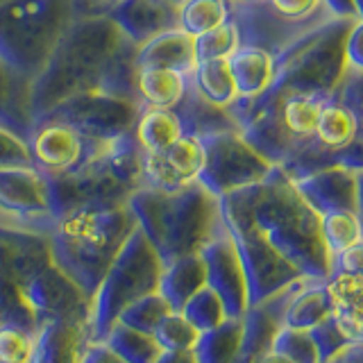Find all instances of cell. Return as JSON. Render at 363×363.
Instances as JSON below:
<instances>
[{
    "label": "cell",
    "instance_id": "38",
    "mask_svg": "<svg viewBox=\"0 0 363 363\" xmlns=\"http://www.w3.org/2000/svg\"><path fill=\"white\" fill-rule=\"evenodd\" d=\"M182 313H184L189 320L200 329V332H207V329L218 327L227 318L220 295L216 293L211 286H202L196 295H191L189 302L182 306Z\"/></svg>",
    "mask_w": 363,
    "mask_h": 363
},
{
    "label": "cell",
    "instance_id": "33",
    "mask_svg": "<svg viewBox=\"0 0 363 363\" xmlns=\"http://www.w3.org/2000/svg\"><path fill=\"white\" fill-rule=\"evenodd\" d=\"M320 230L325 243L334 257L350 247L361 245V218L357 211H327L320 213Z\"/></svg>",
    "mask_w": 363,
    "mask_h": 363
},
{
    "label": "cell",
    "instance_id": "46",
    "mask_svg": "<svg viewBox=\"0 0 363 363\" xmlns=\"http://www.w3.org/2000/svg\"><path fill=\"white\" fill-rule=\"evenodd\" d=\"M325 7L338 18H361V0H323Z\"/></svg>",
    "mask_w": 363,
    "mask_h": 363
},
{
    "label": "cell",
    "instance_id": "42",
    "mask_svg": "<svg viewBox=\"0 0 363 363\" xmlns=\"http://www.w3.org/2000/svg\"><path fill=\"white\" fill-rule=\"evenodd\" d=\"M30 164H32V157H30L28 141H23L21 136L0 128V168L30 166Z\"/></svg>",
    "mask_w": 363,
    "mask_h": 363
},
{
    "label": "cell",
    "instance_id": "16",
    "mask_svg": "<svg viewBox=\"0 0 363 363\" xmlns=\"http://www.w3.org/2000/svg\"><path fill=\"white\" fill-rule=\"evenodd\" d=\"M293 184L318 213L338 209L361 211V170L329 166L293 179Z\"/></svg>",
    "mask_w": 363,
    "mask_h": 363
},
{
    "label": "cell",
    "instance_id": "24",
    "mask_svg": "<svg viewBox=\"0 0 363 363\" xmlns=\"http://www.w3.org/2000/svg\"><path fill=\"white\" fill-rule=\"evenodd\" d=\"M202 286H207V264L200 252L170 261L159 279V293L173 306V311H182L191 295H196Z\"/></svg>",
    "mask_w": 363,
    "mask_h": 363
},
{
    "label": "cell",
    "instance_id": "48",
    "mask_svg": "<svg viewBox=\"0 0 363 363\" xmlns=\"http://www.w3.org/2000/svg\"><path fill=\"white\" fill-rule=\"evenodd\" d=\"M157 363H198L196 350H164Z\"/></svg>",
    "mask_w": 363,
    "mask_h": 363
},
{
    "label": "cell",
    "instance_id": "19",
    "mask_svg": "<svg viewBox=\"0 0 363 363\" xmlns=\"http://www.w3.org/2000/svg\"><path fill=\"white\" fill-rule=\"evenodd\" d=\"M91 315H64L48 320L32 345L30 363H82L84 329Z\"/></svg>",
    "mask_w": 363,
    "mask_h": 363
},
{
    "label": "cell",
    "instance_id": "44",
    "mask_svg": "<svg viewBox=\"0 0 363 363\" xmlns=\"http://www.w3.org/2000/svg\"><path fill=\"white\" fill-rule=\"evenodd\" d=\"M361 272L363 270V250L361 245L350 247L334 257V272Z\"/></svg>",
    "mask_w": 363,
    "mask_h": 363
},
{
    "label": "cell",
    "instance_id": "26",
    "mask_svg": "<svg viewBox=\"0 0 363 363\" xmlns=\"http://www.w3.org/2000/svg\"><path fill=\"white\" fill-rule=\"evenodd\" d=\"M191 86L202 98L216 107L227 109L236 102V86L227 60H202L191 73Z\"/></svg>",
    "mask_w": 363,
    "mask_h": 363
},
{
    "label": "cell",
    "instance_id": "5",
    "mask_svg": "<svg viewBox=\"0 0 363 363\" xmlns=\"http://www.w3.org/2000/svg\"><path fill=\"white\" fill-rule=\"evenodd\" d=\"M45 179L52 218L77 209L118 207L143 186V152L130 134L105 143L68 173L45 175Z\"/></svg>",
    "mask_w": 363,
    "mask_h": 363
},
{
    "label": "cell",
    "instance_id": "15",
    "mask_svg": "<svg viewBox=\"0 0 363 363\" xmlns=\"http://www.w3.org/2000/svg\"><path fill=\"white\" fill-rule=\"evenodd\" d=\"M43 323L64 315H91V298L55 264L43 266L23 284Z\"/></svg>",
    "mask_w": 363,
    "mask_h": 363
},
{
    "label": "cell",
    "instance_id": "3",
    "mask_svg": "<svg viewBox=\"0 0 363 363\" xmlns=\"http://www.w3.org/2000/svg\"><path fill=\"white\" fill-rule=\"evenodd\" d=\"M128 204L164 266L200 252L225 227L220 200L202 182H191L175 191L141 186L132 193Z\"/></svg>",
    "mask_w": 363,
    "mask_h": 363
},
{
    "label": "cell",
    "instance_id": "32",
    "mask_svg": "<svg viewBox=\"0 0 363 363\" xmlns=\"http://www.w3.org/2000/svg\"><path fill=\"white\" fill-rule=\"evenodd\" d=\"M230 18V0H182L179 28L193 39Z\"/></svg>",
    "mask_w": 363,
    "mask_h": 363
},
{
    "label": "cell",
    "instance_id": "50",
    "mask_svg": "<svg viewBox=\"0 0 363 363\" xmlns=\"http://www.w3.org/2000/svg\"><path fill=\"white\" fill-rule=\"evenodd\" d=\"M230 3H241V5H264L266 0H230Z\"/></svg>",
    "mask_w": 363,
    "mask_h": 363
},
{
    "label": "cell",
    "instance_id": "18",
    "mask_svg": "<svg viewBox=\"0 0 363 363\" xmlns=\"http://www.w3.org/2000/svg\"><path fill=\"white\" fill-rule=\"evenodd\" d=\"M107 16L116 23L125 39L141 45L150 37L179 28V5L173 0H118Z\"/></svg>",
    "mask_w": 363,
    "mask_h": 363
},
{
    "label": "cell",
    "instance_id": "37",
    "mask_svg": "<svg viewBox=\"0 0 363 363\" xmlns=\"http://www.w3.org/2000/svg\"><path fill=\"white\" fill-rule=\"evenodd\" d=\"M152 334L164 350H193L202 332L182 311H170L162 318Z\"/></svg>",
    "mask_w": 363,
    "mask_h": 363
},
{
    "label": "cell",
    "instance_id": "4",
    "mask_svg": "<svg viewBox=\"0 0 363 363\" xmlns=\"http://www.w3.org/2000/svg\"><path fill=\"white\" fill-rule=\"evenodd\" d=\"M136 216L130 204L102 209H77L52 218L48 227L55 264L71 277L89 298L105 279L113 257L134 232Z\"/></svg>",
    "mask_w": 363,
    "mask_h": 363
},
{
    "label": "cell",
    "instance_id": "27",
    "mask_svg": "<svg viewBox=\"0 0 363 363\" xmlns=\"http://www.w3.org/2000/svg\"><path fill=\"white\" fill-rule=\"evenodd\" d=\"M175 111L179 113L184 132L196 134V136L223 132V130H238L230 111L202 100L196 91H193V86H189L184 100L175 107Z\"/></svg>",
    "mask_w": 363,
    "mask_h": 363
},
{
    "label": "cell",
    "instance_id": "7",
    "mask_svg": "<svg viewBox=\"0 0 363 363\" xmlns=\"http://www.w3.org/2000/svg\"><path fill=\"white\" fill-rule=\"evenodd\" d=\"M164 272V261L147 241L139 225L113 257L105 279L91 298V318H94V338L105 340L121 311L134 300L159 291V279Z\"/></svg>",
    "mask_w": 363,
    "mask_h": 363
},
{
    "label": "cell",
    "instance_id": "21",
    "mask_svg": "<svg viewBox=\"0 0 363 363\" xmlns=\"http://www.w3.org/2000/svg\"><path fill=\"white\" fill-rule=\"evenodd\" d=\"M136 66H164L184 75H191L196 68V41L182 28L159 32L143 41L134 55Z\"/></svg>",
    "mask_w": 363,
    "mask_h": 363
},
{
    "label": "cell",
    "instance_id": "14",
    "mask_svg": "<svg viewBox=\"0 0 363 363\" xmlns=\"http://www.w3.org/2000/svg\"><path fill=\"white\" fill-rule=\"evenodd\" d=\"M204 166V147L200 136L184 132L162 155L143 152V186L175 191L198 182Z\"/></svg>",
    "mask_w": 363,
    "mask_h": 363
},
{
    "label": "cell",
    "instance_id": "29",
    "mask_svg": "<svg viewBox=\"0 0 363 363\" xmlns=\"http://www.w3.org/2000/svg\"><path fill=\"white\" fill-rule=\"evenodd\" d=\"M241 336H243V320L241 318H230L207 329L200 334L196 350L198 363H238V352H241Z\"/></svg>",
    "mask_w": 363,
    "mask_h": 363
},
{
    "label": "cell",
    "instance_id": "9",
    "mask_svg": "<svg viewBox=\"0 0 363 363\" xmlns=\"http://www.w3.org/2000/svg\"><path fill=\"white\" fill-rule=\"evenodd\" d=\"M200 141L204 147V166L198 182L218 198L234 189L255 184L275 168L238 130L202 134Z\"/></svg>",
    "mask_w": 363,
    "mask_h": 363
},
{
    "label": "cell",
    "instance_id": "17",
    "mask_svg": "<svg viewBox=\"0 0 363 363\" xmlns=\"http://www.w3.org/2000/svg\"><path fill=\"white\" fill-rule=\"evenodd\" d=\"M52 261L50 238L45 232L0 225V279L26 284Z\"/></svg>",
    "mask_w": 363,
    "mask_h": 363
},
{
    "label": "cell",
    "instance_id": "49",
    "mask_svg": "<svg viewBox=\"0 0 363 363\" xmlns=\"http://www.w3.org/2000/svg\"><path fill=\"white\" fill-rule=\"evenodd\" d=\"M257 363H293L291 359H286L284 354H279V352H275V350H270V352H266L264 357H261Z\"/></svg>",
    "mask_w": 363,
    "mask_h": 363
},
{
    "label": "cell",
    "instance_id": "22",
    "mask_svg": "<svg viewBox=\"0 0 363 363\" xmlns=\"http://www.w3.org/2000/svg\"><path fill=\"white\" fill-rule=\"evenodd\" d=\"M191 86V75L164 66H136L134 96L141 107L175 109Z\"/></svg>",
    "mask_w": 363,
    "mask_h": 363
},
{
    "label": "cell",
    "instance_id": "10",
    "mask_svg": "<svg viewBox=\"0 0 363 363\" xmlns=\"http://www.w3.org/2000/svg\"><path fill=\"white\" fill-rule=\"evenodd\" d=\"M109 141L86 139L71 125L55 118H34L32 132L28 136V147L32 164L43 175H62L77 168L91 155Z\"/></svg>",
    "mask_w": 363,
    "mask_h": 363
},
{
    "label": "cell",
    "instance_id": "40",
    "mask_svg": "<svg viewBox=\"0 0 363 363\" xmlns=\"http://www.w3.org/2000/svg\"><path fill=\"white\" fill-rule=\"evenodd\" d=\"M309 332H311V338L318 347V354H320V363H332L336 357L343 354L350 345H354L343 336V332L338 329L332 315L325 318L323 323L313 325Z\"/></svg>",
    "mask_w": 363,
    "mask_h": 363
},
{
    "label": "cell",
    "instance_id": "47",
    "mask_svg": "<svg viewBox=\"0 0 363 363\" xmlns=\"http://www.w3.org/2000/svg\"><path fill=\"white\" fill-rule=\"evenodd\" d=\"M118 0H75L77 16H96L107 14L111 5H116Z\"/></svg>",
    "mask_w": 363,
    "mask_h": 363
},
{
    "label": "cell",
    "instance_id": "1",
    "mask_svg": "<svg viewBox=\"0 0 363 363\" xmlns=\"http://www.w3.org/2000/svg\"><path fill=\"white\" fill-rule=\"evenodd\" d=\"M218 200L223 225L245 268L250 304L264 302L295 279L332 277L334 255L325 243L320 213L279 166Z\"/></svg>",
    "mask_w": 363,
    "mask_h": 363
},
{
    "label": "cell",
    "instance_id": "13",
    "mask_svg": "<svg viewBox=\"0 0 363 363\" xmlns=\"http://www.w3.org/2000/svg\"><path fill=\"white\" fill-rule=\"evenodd\" d=\"M0 209L23 220H37V230L48 232L52 223L48 179L37 166L0 168Z\"/></svg>",
    "mask_w": 363,
    "mask_h": 363
},
{
    "label": "cell",
    "instance_id": "23",
    "mask_svg": "<svg viewBox=\"0 0 363 363\" xmlns=\"http://www.w3.org/2000/svg\"><path fill=\"white\" fill-rule=\"evenodd\" d=\"M230 71L236 86V100H252L264 94L272 79V66H275V55L259 45L241 43L230 60Z\"/></svg>",
    "mask_w": 363,
    "mask_h": 363
},
{
    "label": "cell",
    "instance_id": "30",
    "mask_svg": "<svg viewBox=\"0 0 363 363\" xmlns=\"http://www.w3.org/2000/svg\"><path fill=\"white\" fill-rule=\"evenodd\" d=\"M105 343L128 363H157L164 352L155 334L141 332V329L128 327L123 323H113L109 334L105 336Z\"/></svg>",
    "mask_w": 363,
    "mask_h": 363
},
{
    "label": "cell",
    "instance_id": "25",
    "mask_svg": "<svg viewBox=\"0 0 363 363\" xmlns=\"http://www.w3.org/2000/svg\"><path fill=\"white\" fill-rule=\"evenodd\" d=\"M184 134L179 113L175 109L141 107L134 123V141L145 155H162L170 143Z\"/></svg>",
    "mask_w": 363,
    "mask_h": 363
},
{
    "label": "cell",
    "instance_id": "51",
    "mask_svg": "<svg viewBox=\"0 0 363 363\" xmlns=\"http://www.w3.org/2000/svg\"><path fill=\"white\" fill-rule=\"evenodd\" d=\"M173 3H177V5H179V3H182V0H173Z\"/></svg>",
    "mask_w": 363,
    "mask_h": 363
},
{
    "label": "cell",
    "instance_id": "35",
    "mask_svg": "<svg viewBox=\"0 0 363 363\" xmlns=\"http://www.w3.org/2000/svg\"><path fill=\"white\" fill-rule=\"evenodd\" d=\"M196 41V60H230V57L241 48V32H238L236 21L230 16L213 30H207Z\"/></svg>",
    "mask_w": 363,
    "mask_h": 363
},
{
    "label": "cell",
    "instance_id": "6",
    "mask_svg": "<svg viewBox=\"0 0 363 363\" xmlns=\"http://www.w3.org/2000/svg\"><path fill=\"white\" fill-rule=\"evenodd\" d=\"M75 16V0H0V60L37 77Z\"/></svg>",
    "mask_w": 363,
    "mask_h": 363
},
{
    "label": "cell",
    "instance_id": "31",
    "mask_svg": "<svg viewBox=\"0 0 363 363\" xmlns=\"http://www.w3.org/2000/svg\"><path fill=\"white\" fill-rule=\"evenodd\" d=\"M329 315H332V302H329L325 281H313L293 298L284 315V325L311 329Z\"/></svg>",
    "mask_w": 363,
    "mask_h": 363
},
{
    "label": "cell",
    "instance_id": "11",
    "mask_svg": "<svg viewBox=\"0 0 363 363\" xmlns=\"http://www.w3.org/2000/svg\"><path fill=\"white\" fill-rule=\"evenodd\" d=\"M318 279H295L289 286H284L275 295H270L264 302L250 304L243 313V336H241V352H238V363H257L266 352L272 350L277 334L284 327V315H286L289 304L302 289Z\"/></svg>",
    "mask_w": 363,
    "mask_h": 363
},
{
    "label": "cell",
    "instance_id": "36",
    "mask_svg": "<svg viewBox=\"0 0 363 363\" xmlns=\"http://www.w3.org/2000/svg\"><path fill=\"white\" fill-rule=\"evenodd\" d=\"M170 311H173V306L168 304V300L162 293L155 291V293H147V295H143V298L134 300L132 304L125 306L116 323H123L128 327L152 334L155 327L162 323V318Z\"/></svg>",
    "mask_w": 363,
    "mask_h": 363
},
{
    "label": "cell",
    "instance_id": "41",
    "mask_svg": "<svg viewBox=\"0 0 363 363\" xmlns=\"http://www.w3.org/2000/svg\"><path fill=\"white\" fill-rule=\"evenodd\" d=\"M32 338L11 327H0V363H30Z\"/></svg>",
    "mask_w": 363,
    "mask_h": 363
},
{
    "label": "cell",
    "instance_id": "34",
    "mask_svg": "<svg viewBox=\"0 0 363 363\" xmlns=\"http://www.w3.org/2000/svg\"><path fill=\"white\" fill-rule=\"evenodd\" d=\"M264 7L272 16L298 28H313L334 18L323 0H266Z\"/></svg>",
    "mask_w": 363,
    "mask_h": 363
},
{
    "label": "cell",
    "instance_id": "39",
    "mask_svg": "<svg viewBox=\"0 0 363 363\" xmlns=\"http://www.w3.org/2000/svg\"><path fill=\"white\" fill-rule=\"evenodd\" d=\"M272 350L291 359L293 363H320V354H318L311 332L302 327L284 325L275 338V343H272Z\"/></svg>",
    "mask_w": 363,
    "mask_h": 363
},
{
    "label": "cell",
    "instance_id": "12",
    "mask_svg": "<svg viewBox=\"0 0 363 363\" xmlns=\"http://www.w3.org/2000/svg\"><path fill=\"white\" fill-rule=\"evenodd\" d=\"M200 255L207 264V286H211L220 295L225 311L230 318H243L250 306L247 277L243 261L238 257L236 243L230 232L223 230L200 250Z\"/></svg>",
    "mask_w": 363,
    "mask_h": 363
},
{
    "label": "cell",
    "instance_id": "8",
    "mask_svg": "<svg viewBox=\"0 0 363 363\" xmlns=\"http://www.w3.org/2000/svg\"><path fill=\"white\" fill-rule=\"evenodd\" d=\"M139 111V100L118 98L105 91H82L39 113L37 118L62 121L94 141H116L134 132Z\"/></svg>",
    "mask_w": 363,
    "mask_h": 363
},
{
    "label": "cell",
    "instance_id": "28",
    "mask_svg": "<svg viewBox=\"0 0 363 363\" xmlns=\"http://www.w3.org/2000/svg\"><path fill=\"white\" fill-rule=\"evenodd\" d=\"M43 318L28 298L23 284L0 279V327H11L34 338L43 327Z\"/></svg>",
    "mask_w": 363,
    "mask_h": 363
},
{
    "label": "cell",
    "instance_id": "2",
    "mask_svg": "<svg viewBox=\"0 0 363 363\" xmlns=\"http://www.w3.org/2000/svg\"><path fill=\"white\" fill-rule=\"evenodd\" d=\"M136 48L139 45L125 39L107 14L75 16L62 32L41 73L32 79L34 118L82 91H105L136 100Z\"/></svg>",
    "mask_w": 363,
    "mask_h": 363
},
{
    "label": "cell",
    "instance_id": "20",
    "mask_svg": "<svg viewBox=\"0 0 363 363\" xmlns=\"http://www.w3.org/2000/svg\"><path fill=\"white\" fill-rule=\"evenodd\" d=\"M32 79L0 60V128L28 141L34 125Z\"/></svg>",
    "mask_w": 363,
    "mask_h": 363
},
{
    "label": "cell",
    "instance_id": "45",
    "mask_svg": "<svg viewBox=\"0 0 363 363\" xmlns=\"http://www.w3.org/2000/svg\"><path fill=\"white\" fill-rule=\"evenodd\" d=\"M82 363H128V361H123L107 343H94L84 350Z\"/></svg>",
    "mask_w": 363,
    "mask_h": 363
},
{
    "label": "cell",
    "instance_id": "43",
    "mask_svg": "<svg viewBox=\"0 0 363 363\" xmlns=\"http://www.w3.org/2000/svg\"><path fill=\"white\" fill-rule=\"evenodd\" d=\"M361 34H363V21L357 18L352 23V28L347 32V37L343 41V57H345V66L350 71H359L363 73V55H361Z\"/></svg>",
    "mask_w": 363,
    "mask_h": 363
}]
</instances>
